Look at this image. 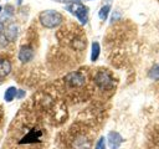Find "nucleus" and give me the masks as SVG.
<instances>
[{
  "instance_id": "obj_1",
  "label": "nucleus",
  "mask_w": 159,
  "mask_h": 149,
  "mask_svg": "<svg viewBox=\"0 0 159 149\" xmlns=\"http://www.w3.org/2000/svg\"><path fill=\"white\" fill-rule=\"evenodd\" d=\"M39 20L42 26H45L47 29H55L62 22L63 16L56 10H45V11L40 12Z\"/></svg>"
},
{
  "instance_id": "obj_9",
  "label": "nucleus",
  "mask_w": 159,
  "mask_h": 149,
  "mask_svg": "<svg viewBox=\"0 0 159 149\" xmlns=\"http://www.w3.org/2000/svg\"><path fill=\"white\" fill-rule=\"evenodd\" d=\"M40 137H41V132H39V130H36V129H32L27 135H25V137L22 138V140H20V144L39 142V140H40Z\"/></svg>"
},
{
  "instance_id": "obj_20",
  "label": "nucleus",
  "mask_w": 159,
  "mask_h": 149,
  "mask_svg": "<svg viewBox=\"0 0 159 149\" xmlns=\"http://www.w3.org/2000/svg\"><path fill=\"white\" fill-rule=\"evenodd\" d=\"M68 1H71V2H80L81 0H68Z\"/></svg>"
},
{
  "instance_id": "obj_18",
  "label": "nucleus",
  "mask_w": 159,
  "mask_h": 149,
  "mask_svg": "<svg viewBox=\"0 0 159 149\" xmlns=\"http://www.w3.org/2000/svg\"><path fill=\"white\" fill-rule=\"evenodd\" d=\"M155 144L159 147V137H157V138H155Z\"/></svg>"
},
{
  "instance_id": "obj_19",
  "label": "nucleus",
  "mask_w": 159,
  "mask_h": 149,
  "mask_svg": "<svg viewBox=\"0 0 159 149\" xmlns=\"http://www.w3.org/2000/svg\"><path fill=\"white\" fill-rule=\"evenodd\" d=\"M2 29H4V25H2V22H1V21H0V32H1V31H2Z\"/></svg>"
},
{
  "instance_id": "obj_6",
  "label": "nucleus",
  "mask_w": 159,
  "mask_h": 149,
  "mask_svg": "<svg viewBox=\"0 0 159 149\" xmlns=\"http://www.w3.org/2000/svg\"><path fill=\"white\" fill-rule=\"evenodd\" d=\"M107 140H108V145H109L111 149H118L119 145H120L122 142H123V138H122V135H120L118 132L112 130V132L108 133Z\"/></svg>"
},
{
  "instance_id": "obj_23",
  "label": "nucleus",
  "mask_w": 159,
  "mask_h": 149,
  "mask_svg": "<svg viewBox=\"0 0 159 149\" xmlns=\"http://www.w3.org/2000/svg\"><path fill=\"white\" fill-rule=\"evenodd\" d=\"M0 12H1V6H0Z\"/></svg>"
},
{
  "instance_id": "obj_17",
  "label": "nucleus",
  "mask_w": 159,
  "mask_h": 149,
  "mask_svg": "<svg viewBox=\"0 0 159 149\" xmlns=\"http://www.w3.org/2000/svg\"><path fill=\"white\" fill-rule=\"evenodd\" d=\"M117 17H119V14H118V12H117V14H114V15H113V17H112V21H114V20H116V19H117Z\"/></svg>"
},
{
  "instance_id": "obj_15",
  "label": "nucleus",
  "mask_w": 159,
  "mask_h": 149,
  "mask_svg": "<svg viewBox=\"0 0 159 149\" xmlns=\"http://www.w3.org/2000/svg\"><path fill=\"white\" fill-rule=\"evenodd\" d=\"M103 148H104V138L101 137V138L98 139L97 144H96V149H103Z\"/></svg>"
},
{
  "instance_id": "obj_24",
  "label": "nucleus",
  "mask_w": 159,
  "mask_h": 149,
  "mask_svg": "<svg viewBox=\"0 0 159 149\" xmlns=\"http://www.w3.org/2000/svg\"><path fill=\"white\" fill-rule=\"evenodd\" d=\"M103 149H106V148H103Z\"/></svg>"
},
{
  "instance_id": "obj_10",
  "label": "nucleus",
  "mask_w": 159,
  "mask_h": 149,
  "mask_svg": "<svg viewBox=\"0 0 159 149\" xmlns=\"http://www.w3.org/2000/svg\"><path fill=\"white\" fill-rule=\"evenodd\" d=\"M11 72V63L6 58H0V77H5Z\"/></svg>"
},
{
  "instance_id": "obj_8",
  "label": "nucleus",
  "mask_w": 159,
  "mask_h": 149,
  "mask_svg": "<svg viewBox=\"0 0 159 149\" xmlns=\"http://www.w3.org/2000/svg\"><path fill=\"white\" fill-rule=\"evenodd\" d=\"M19 34V26L16 24H10L5 30V38L9 41H15Z\"/></svg>"
},
{
  "instance_id": "obj_4",
  "label": "nucleus",
  "mask_w": 159,
  "mask_h": 149,
  "mask_svg": "<svg viewBox=\"0 0 159 149\" xmlns=\"http://www.w3.org/2000/svg\"><path fill=\"white\" fill-rule=\"evenodd\" d=\"M65 81L71 87H82L84 84V82H86L84 76L81 72H70L65 77Z\"/></svg>"
},
{
  "instance_id": "obj_3",
  "label": "nucleus",
  "mask_w": 159,
  "mask_h": 149,
  "mask_svg": "<svg viewBox=\"0 0 159 149\" xmlns=\"http://www.w3.org/2000/svg\"><path fill=\"white\" fill-rule=\"evenodd\" d=\"M94 82H96V84L101 89H111L113 87V84H114L112 76L107 71H99V72H97V74L94 77Z\"/></svg>"
},
{
  "instance_id": "obj_11",
  "label": "nucleus",
  "mask_w": 159,
  "mask_h": 149,
  "mask_svg": "<svg viewBox=\"0 0 159 149\" xmlns=\"http://www.w3.org/2000/svg\"><path fill=\"white\" fill-rule=\"evenodd\" d=\"M16 94H17V88H15V87H9V88L5 91V93H4V99H5L6 102H11V101L16 97Z\"/></svg>"
},
{
  "instance_id": "obj_22",
  "label": "nucleus",
  "mask_w": 159,
  "mask_h": 149,
  "mask_svg": "<svg viewBox=\"0 0 159 149\" xmlns=\"http://www.w3.org/2000/svg\"><path fill=\"white\" fill-rule=\"evenodd\" d=\"M17 4H21V0H19V1H17Z\"/></svg>"
},
{
  "instance_id": "obj_2",
  "label": "nucleus",
  "mask_w": 159,
  "mask_h": 149,
  "mask_svg": "<svg viewBox=\"0 0 159 149\" xmlns=\"http://www.w3.org/2000/svg\"><path fill=\"white\" fill-rule=\"evenodd\" d=\"M66 10H68L71 14H73L82 25H86L88 21V7L80 4V2H72L66 6Z\"/></svg>"
},
{
  "instance_id": "obj_12",
  "label": "nucleus",
  "mask_w": 159,
  "mask_h": 149,
  "mask_svg": "<svg viewBox=\"0 0 159 149\" xmlns=\"http://www.w3.org/2000/svg\"><path fill=\"white\" fill-rule=\"evenodd\" d=\"M99 52H101V47H99V43L98 42H92V50H91V61H97L98 56H99Z\"/></svg>"
},
{
  "instance_id": "obj_16",
  "label": "nucleus",
  "mask_w": 159,
  "mask_h": 149,
  "mask_svg": "<svg viewBox=\"0 0 159 149\" xmlns=\"http://www.w3.org/2000/svg\"><path fill=\"white\" fill-rule=\"evenodd\" d=\"M17 92H19V93L16 94V98H22V97L25 96V92H24V91H19V89H17Z\"/></svg>"
},
{
  "instance_id": "obj_21",
  "label": "nucleus",
  "mask_w": 159,
  "mask_h": 149,
  "mask_svg": "<svg viewBox=\"0 0 159 149\" xmlns=\"http://www.w3.org/2000/svg\"><path fill=\"white\" fill-rule=\"evenodd\" d=\"M53 1H57V2H62V1H66V0H53Z\"/></svg>"
},
{
  "instance_id": "obj_5",
  "label": "nucleus",
  "mask_w": 159,
  "mask_h": 149,
  "mask_svg": "<svg viewBox=\"0 0 159 149\" xmlns=\"http://www.w3.org/2000/svg\"><path fill=\"white\" fill-rule=\"evenodd\" d=\"M19 60L22 62V63H26V62H30L34 57V50L31 46H21L20 50H19Z\"/></svg>"
},
{
  "instance_id": "obj_13",
  "label": "nucleus",
  "mask_w": 159,
  "mask_h": 149,
  "mask_svg": "<svg viewBox=\"0 0 159 149\" xmlns=\"http://www.w3.org/2000/svg\"><path fill=\"white\" fill-rule=\"evenodd\" d=\"M148 76L152 78V79H159V63H157V65H154V66H152V68L149 70V73H148Z\"/></svg>"
},
{
  "instance_id": "obj_7",
  "label": "nucleus",
  "mask_w": 159,
  "mask_h": 149,
  "mask_svg": "<svg viewBox=\"0 0 159 149\" xmlns=\"http://www.w3.org/2000/svg\"><path fill=\"white\" fill-rule=\"evenodd\" d=\"M73 149H91V140L86 135H78L72 142Z\"/></svg>"
},
{
  "instance_id": "obj_14",
  "label": "nucleus",
  "mask_w": 159,
  "mask_h": 149,
  "mask_svg": "<svg viewBox=\"0 0 159 149\" xmlns=\"http://www.w3.org/2000/svg\"><path fill=\"white\" fill-rule=\"evenodd\" d=\"M109 10H111V6H109V5H104V6H102L101 10H99V12H98L99 19H101V20H106L107 16H108V14H109Z\"/></svg>"
}]
</instances>
